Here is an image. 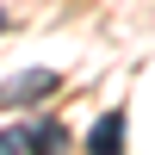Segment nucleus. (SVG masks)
<instances>
[{
  "label": "nucleus",
  "mask_w": 155,
  "mask_h": 155,
  "mask_svg": "<svg viewBox=\"0 0 155 155\" xmlns=\"http://www.w3.org/2000/svg\"><path fill=\"white\" fill-rule=\"evenodd\" d=\"M56 87H62V74H56V68H25V74H12V81H0V106L19 112V106H31V99L56 93Z\"/></svg>",
  "instance_id": "f257e3e1"
},
{
  "label": "nucleus",
  "mask_w": 155,
  "mask_h": 155,
  "mask_svg": "<svg viewBox=\"0 0 155 155\" xmlns=\"http://www.w3.org/2000/svg\"><path fill=\"white\" fill-rule=\"evenodd\" d=\"M124 143V112H106V118L87 130V149H118Z\"/></svg>",
  "instance_id": "f03ea898"
},
{
  "label": "nucleus",
  "mask_w": 155,
  "mask_h": 155,
  "mask_svg": "<svg viewBox=\"0 0 155 155\" xmlns=\"http://www.w3.org/2000/svg\"><path fill=\"white\" fill-rule=\"evenodd\" d=\"M31 149V124H12V130H0V155H19Z\"/></svg>",
  "instance_id": "7ed1b4c3"
},
{
  "label": "nucleus",
  "mask_w": 155,
  "mask_h": 155,
  "mask_svg": "<svg viewBox=\"0 0 155 155\" xmlns=\"http://www.w3.org/2000/svg\"><path fill=\"white\" fill-rule=\"evenodd\" d=\"M0 25H6V12H0Z\"/></svg>",
  "instance_id": "20e7f679"
}]
</instances>
